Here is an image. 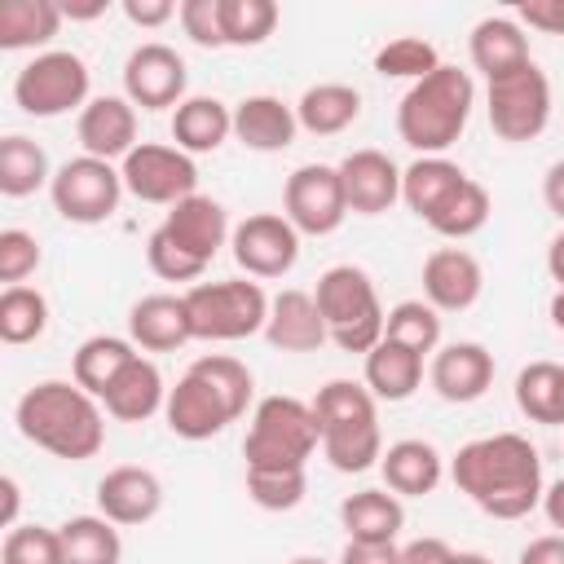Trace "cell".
<instances>
[{"label":"cell","mask_w":564,"mask_h":564,"mask_svg":"<svg viewBox=\"0 0 564 564\" xmlns=\"http://www.w3.org/2000/svg\"><path fill=\"white\" fill-rule=\"evenodd\" d=\"M40 185H53L44 145H35V141L22 137V132L4 137V141H0V194H4V198H26V194H35Z\"/></svg>","instance_id":"37"},{"label":"cell","mask_w":564,"mask_h":564,"mask_svg":"<svg viewBox=\"0 0 564 564\" xmlns=\"http://www.w3.org/2000/svg\"><path fill=\"white\" fill-rule=\"evenodd\" d=\"M516 13L524 26H533L542 35H564V0H524Z\"/></svg>","instance_id":"48"},{"label":"cell","mask_w":564,"mask_h":564,"mask_svg":"<svg viewBox=\"0 0 564 564\" xmlns=\"http://www.w3.org/2000/svg\"><path fill=\"white\" fill-rule=\"evenodd\" d=\"M229 251L247 278H282L300 260V229L278 212H256L234 225Z\"/></svg>","instance_id":"14"},{"label":"cell","mask_w":564,"mask_h":564,"mask_svg":"<svg viewBox=\"0 0 564 564\" xmlns=\"http://www.w3.org/2000/svg\"><path fill=\"white\" fill-rule=\"evenodd\" d=\"M57 538H62V564H119L123 560L119 529L106 516H70L66 524H57Z\"/></svg>","instance_id":"35"},{"label":"cell","mask_w":564,"mask_h":564,"mask_svg":"<svg viewBox=\"0 0 564 564\" xmlns=\"http://www.w3.org/2000/svg\"><path fill=\"white\" fill-rule=\"evenodd\" d=\"M18 507H22V489L13 476H0V524L18 529Z\"/></svg>","instance_id":"54"},{"label":"cell","mask_w":564,"mask_h":564,"mask_svg":"<svg viewBox=\"0 0 564 564\" xmlns=\"http://www.w3.org/2000/svg\"><path fill=\"white\" fill-rule=\"evenodd\" d=\"M101 405H106V414L119 419V423H145L150 414H159V410L167 405V388H163L159 366L137 352V357L119 370V379L101 392Z\"/></svg>","instance_id":"25"},{"label":"cell","mask_w":564,"mask_h":564,"mask_svg":"<svg viewBox=\"0 0 564 564\" xmlns=\"http://www.w3.org/2000/svg\"><path fill=\"white\" fill-rule=\"evenodd\" d=\"M423 383V357L405 344L379 339L366 352V388L375 401H405Z\"/></svg>","instance_id":"30"},{"label":"cell","mask_w":564,"mask_h":564,"mask_svg":"<svg viewBox=\"0 0 564 564\" xmlns=\"http://www.w3.org/2000/svg\"><path fill=\"white\" fill-rule=\"evenodd\" d=\"M379 471H383V480H388V489L397 498H423V494H432L441 485L445 458H441V449L432 441L405 436V441H397V445L383 449Z\"/></svg>","instance_id":"26"},{"label":"cell","mask_w":564,"mask_h":564,"mask_svg":"<svg viewBox=\"0 0 564 564\" xmlns=\"http://www.w3.org/2000/svg\"><path fill=\"white\" fill-rule=\"evenodd\" d=\"M234 132V110L220 97H185L172 110V141L185 154H212Z\"/></svg>","instance_id":"28"},{"label":"cell","mask_w":564,"mask_h":564,"mask_svg":"<svg viewBox=\"0 0 564 564\" xmlns=\"http://www.w3.org/2000/svg\"><path fill=\"white\" fill-rule=\"evenodd\" d=\"M480 291H485V269L471 251L441 247L423 260V295L436 313H463L480 300Z\"/></svg>","instance_id":"17"},{"label":"cell","mask_w":564,"mask_h":564,"mask_svg":"<svg viewBox=\"0 0 564 564\" xmlns=\"http://www.w3.org/2000/svg\"><path fill=\"white\" fill-rule=\"evenodd\" d=\"M53 207L62 220L70 225H101L119 212V198H123V176L106 163V159H93V154H79V159H66L57 172H53Z\"/></svg>","instance_id":"11"},{"label":"cell","mask_w":564,"mask_h":564,"mask_svg":"<svg viewBox=\"0 0 564 564\" xmlns=\"http://www.w3.org/2000/svg\"><path fill=\"white\" fill-rule=\"evenodd\" d=\"M40 269V242L26 229H0V282L22 286Z\"/></svg>","instance_id":"46"},{"label":"cell","mask_w":564,"mask_h":564,"mask_svg":"<svg viewBox=\"0 0 564 564\" xmlns=\"http://www.w3.org/2000/svg\"><path fill=\"white\" fill-rule=\"evenodd\" d=\"M282 216L300 229V234H335L348 216V198H344V185H339V167H326V163H304L286 176V189H282Z\"/></svg>","instance_id":"13"},{"label":"cell","mask_w":564,"mask_h":564,"mask_svg":"<svg viewBox=\"0 0 564 564\" xmlns=\"http://www.w3.org/2000/svg\"><path fill=\"white\" fill-rule=\"evenodd\" d=\"M13 101L22 115H35V119H57L66 110H84L88 106V62L70 48L35 53L13 75Z\"/></svg>","instance_id":"9"},{"label":"cell","mask_w":564,"mask_h":564,"mask_svg":"<svg viewBox=\"0 0 564 564\" xmlns=\"http://www.w3.org/2000/svg\"><path fill=\"white\" fill-rule=\"evenodd\" d=\"M494 383V352L476 339H458V344H445L436 348L432 357V388L454 401V405H467V401H480Z\"/></svg>","instance_id":"19"},{"label":"cell","mask_w":564,"mask_h":564,"mask_svg":"<svg viewBox=\"0 0 564 564\" xmlns=\"http://www.w3.org/2000/svg\"><path fill=\"white\" fill-rule=\"evenodd\" d=\"M339 185L352 216H383L401 198V167L383 150H352L339 163Z\"/></svg>","instance_id":"16"},{"label":"cell","mask_w":564,"mask_h":564,"mask_svg":"<svg viewBox=\"0 0 564 564\" xmlns=\"http://www.w3.org/2000/svg\"><path fill=\"white\" fill-rule=\"evenodd\" d=\"M383 339L405 344V348H414L419 357H423V352H436V344H441V313H436L427 300H401V304H392L388 317H383Z\"/></svg>","instance_id":"40"},{"label":"cell","mask_w":564,"mask_h":564,"mask_svg":"<svg viewBox=\"0 0 564 564\" xmlns=\"http://www.w3.org/2000/svg\"><path fill=\"white\" fill-rule=\"evenodd\" d=\"M449 476L494 520H524L533 507H542V458L520 432L467 441L449 458Z\"/></svg>","instance_id":"1"},{"label":"cell","mask_w":564,"mask_h":564,"mask_svg":"<svg viewBox=\"0 0 564 564\" xmlns=\"http://www.w3.org/2000/svg\"><path fill=\"white\" fill-rule=\"evenodd\" d=\"M339 524L348 529V542H397L405 529V507L388 489H357L339 502Z\"/></svg>","instance_id":"27"},{"label":"cell","mask_w":564,"mask_h":564,"mask_svg":"<svg viewBox=\"0 0 564 564\" xmlns=\"http://www.w3.org/2000/svg\"><path fill=\"white\" fill-rule=\"evenodd\" d=\"M313 414L322 427V454L335 471H366L383 458L379 410L366 383L330 379L313 397Z\"/></svg>","instance_id":"5"},{"label":"cell","mask_w":564,"mask_h":564,"mask_svg":"<svg viewBox=\"0 0 564 564\" xmlns=\"http://www.w3.org/2000/svg\"><path fill=\"white\" fill-rule=\"evenodd\" d=\"M449 564H494L489 555H480V551H454L449 555Z\"/></svg>","instance_id":"59"},{"label":"cell","mask_w":564,"mask_h":564,"mask_svg":"<svg viewBox=\"0 0 564 564\" xmlns=\"http://www.w3.org/2000/svg\"><path fill=\"white\" fill-rule=\"evenodd\" d=\"M361 115V93L352 84H313L295 101V119L313 137H335Z\"/></svg>","instance_id":"32"},{"label":"cell","mask_w":564,"mask_h":564,"mask_svg":"<svg viewBox=\"0 0 564 564\" xmlns=\"http://www.w3.org/2000/svg\"><path fill=\"white\" fill-rule=\"evenodd\" d=\"M181 26L198 48H229L225 44V22H220V0H181Z\"/></svg>","instance_id":"47"},{"label":"cell","mask_w":564,"mask_h":564,"mask_svg":"<svg viewBox=\"0 0 564 564\" xmlns=\"http://www.w3.org/2000/svg\"><path fill=\"white\" fill-rule=\"evenodd\" d=\"M264 339L282 352H313L322 348L330 335H326V322H322V308L308 291H295L286 286L282 295L269 300V322H264Z\"/></svg>","instance_id":"22"},{"label":"cell","mask_w":564,"mask_h":564,"mask_svg":"<svg viewBox=\"0 0 564 564\" xmlns=\"http://www.w3.org/2000/svg\"><path fill=\"white\" fill-rule=\"evenodd\" d=\"M339 564H401L397 542H344Z\"/></svg>","instance_id":"50"},{"label":"cell","mask_w":564,"mask_h":564,"mask_svg":"<svg viewBox=\"0 0 564 564\" xmlns=\"http://www.w3.org/2000/svg\"><path fill=\"white\" fill-rule=\"evenodd\" d=\"M62 4L57 0H4L0 4V48H40L57 35Z\"/></svg>","instance_id":"33"},{"label":"cell","mask_w":564,"mask_h":564,"mask_svg":"<svg viewBox=\"0 0 564 564\" xmlns=\"http://www.w3.org/2000/svg\"><path fill=\"white\" fill-rule=\"evenodd\" d=\"M13 423L31 445H40V449H48L53 458H66V463L93 458L106 441L101 405L75 379H44V383L26 388L18 397Z\"/></svg>","instance_id":"3"},{"label":"cell","mask_w":564,"mask_h":564,"mask_svg":"<svg viewBox=\"0 0 564 564\" xmlns=\"http://www.w3.org/2000/svg\"><path fill=\"white\" fill-rule=\"evenodd\" d=\"M300 132V119H295V106H286L282 97L273 93H256V97H242L234 106V137L247 145V150H260V154H273V150H286Z\"/></svg>","instance_id":"23"},{"label":"cell","mask_w":564,"mask_h":564,"mask_svg":"<svg viewBox=\"0 0 564 564\" xmlns=\"http://www.w3.org/2000/svg\"><path fill=\"white\" fill-rule=\"evenodd\" d=\"M0 564H62V538L44 524H18L0 542Z\"/></svg>","instance_id":"44"},{"label":"cell","mask_w":564,"mask_h":564,"mask_svg":"<svg viewBox=\"0 0 564 564\" xmlns=\"http://www.w3.org/2000/svg\"><path fill=\"white\" fill-rule=\"evenodd\" d=\"M542 198H546V207L564 220V159H555V163L546 167V176H542Z\"/></svg>","instance_id":"53"},{"label":"cell","mask_w":564,"mask_h":564,"mask_svg":"<svg viewBox=\"0 0 564 564\" xmlns=\"http://www.w3.org/2000/svg\"><path fill=\"white\" fill-rule=\"evenodd\" d=\"M546 269H551V278L564 286V234L551 238V247H546Z\"/></svg>","instance_id":"57"},{"label":"cell","mask_w":564,"mask_h":564,"mask_svg":"<svg viewBox=\"0 0 564 564\" xmlns=\"http://www.w3.org/2000/svg\"><path fill=\"white\" fill-rule=\"evenodd\" d=\"M485 220H489V189L480 181H471V176L427 216V225L441 238H471V234L485 229Z\"/></svg>","instance_id":"38"},{"label":"cell","mask_w":564,"mask_h":564,"mask_svg":"<svg viewBox=\"0 0 564 564\" xmlns=\"http://www.w3.org/2000/svg\"><path fill=\"white\" fill-rule=\"evenodd\" d=\"M463 181H467V172H463L458 163H449L445 154H423V159H414V163L401 172V198H405V207L427 225V216H432Z\"/></svg>","instance_id":"31"},{"label":"cell","mask_w":564,"mask_h":564,"mask_svg":"<svg viewBox=\"0 0 564 564\" xmlns=\"http://www.w3.org/2000/svg\"><path fill=\"white\" fill-rule=\"evenodd\" d=\"M128 339L145 352H172L194 339L185 295H141L128 313Z\"/></svg>","instance_id":"24"},{"label":"cell","mask_w":564,"mask_h":564,"mask_svg":"<svg viewBox=\"0 0 564 564\" xmlns=\"http://www.w3.org/2000/svg\"><path fill=\"white\" fill-rule=\"evenodd\" d=\"M137 357L132 339H119V335H88L79 348H75V361H70V379L93 392L101 401V392L119 379V370Z\"/></svg>","instance_id":"34"},{"label":"cell","mask_w":564,"mask_h":564,"mask_svg":"<svg viewBox=\"0 0 564 564\" xmlns=\"http://www.w3.org/2000/svg\"><path fill=\"white\" fill-rule=\"evenodd\" d=\"M485 101H489L485 106L489 110V128L502 141H533L551 123V79L542 75L538 62H524V66L489 79Z\"/></svg>","instance_id":"10"},{"label":"cell","mask_w":564,"mask_h":564,"mask_svg":"<svg viewBox=\"0 0 564 564\" xmlns=\"http://www.w3.org/2000/svg\"><path fill=\"white\" fill-rule=\"evenodd\" d=\"M123 189L141 203H159V207H176L181 198L198 194V167L194 154L176 150V145H159V141H141L123 163H119Z\"/></svg>","instance_id":"12"},{"label":"cell","mask_w":564,"mask_h":564,"mask_svg":"<svg viewBox=\"0 0 564 564\" xmlns=\"http://www.w3.org/2000/svg\"><path fill=\"white\" fill-rule=\"evenodd\" d=\"M220 22H225L229 48H256L273 35L278 4L273 0H220Z\"/></svg>","instance_id":"41"},{"label":"cell","mask_w":564,"mask_h":564,"mask_svg":"<svg viewBox=\"0 0 564 564\" xmlns=\"http://www.w3.org/2000/svg\"><path fill=\"white\" fill-rule=\"evenodd\" d=\"M75 137L84 145V154L93 159H128L141 141H137V106L128 97H93L84 110H79V123H75Z\"/></svg>","instance_id":"18"},{"label":"cell","mask_w":564,"mask_h":564,"mask_svg":"<svg viewBox=\"0 0 564 564\" xmlns=\"http://www.w3.org/2000/svg\"><path fill=\"white\" fill-rule=\"evenodd\" d=\"M185 84H189V70H185V57L159 40L150 44H137L123 62V97L141 110H176L185 101Z\"/></svg>","instance_id":"15"},{"label":"cell","mask_w":564,"mask_h":564,"mask_svg":"<svg viewBox=\"0 0 564 564\" xmlns=\"http://www.w3.org/2000/svg\"><path fill=\"white\" fill-rule=\"evenodd\" d=\"M251 392H256V379L238 357L207 352L176 379V388H167L163 419L181 441H212L234 419L247 414Z\"/></svg>","instance_id":"2"},{"label":"cell","mask_w":564,"mask_h":564,"mask_svg":"<svg viewBox=\"0 0 564 564\" xmlns=\"http://www.w3.org/2000/svg\"><path fill=\"white\" fill-rule=\"evenodd\" d=\"M304 489V467H247V494L260 511H295Z\"/></svg>","instance_id":"42"},{"label":"cell","mask_w":564,"mask_h":564,"mask_svg":"<svg viewBox=\"0 0 564 564\" xmlns=\"http://www.w3.org/2000/svg\"><path fill=\"white\" fill-rule=\"evenodd\" d=\"M176 247H185L189 256H198L203 264H212V256L229 242V216H225V207L216 203V198H207V194H189V198H181L176 207H167V220L159 225Z\"/></svg>","instance_id":"21"},{"label":"cell","mask_w":564,"mask_h":564,"mask_svg":"<svg viewBox=\"0 0 564 564\" xmlns=\"http://www.w3.org/2000/svg\"><path fill=\"white\" fill-rule=\"evenodd\" d=\"M176 13H181V9H176L172 0H123V18H128L132 26H145V31L172 22Z\"/></svg>","instance_id":"49"},{"label":"cell","mask_w":564,"mask_h":564,"mask_svg":"<svg viewBox=\"0 0 564 564\" xmlns=\"http://www.w3.org/2000/svg\"><path fill=\"white\" fill-rule=\"evenodd\" d=\"M516 564H564V533H542L533 538Z\"/></svg>","instance_id":"52"},{"label":"cell","mask_w":564,"mask_h":564,"mask_svg":"<svg viewBox=\"0 0 564 564\" xmlns=\"http://www.w3.org/2000/svg\"><path fill=\"white\" fill-rule=\"evenodd\" d=\"M317 308H322V322H326V335L335 348L344 352H370L379 339H383V304H379V291L370 282L366 269L357 264H335L317 278V291H313Z\"/></svg>","instance_id":"6"},{"label":"cell","mask_w":564,"mask_h":564,"mask_svg":"<svg viewBox=\"0 0 564 564\" xmlns=\"http://www.w3.org/2000/svg\"><path fill=\"white\" fill-rule=\"evenodd\" d=\"M163 507V480L150 467H115L97 480V511L110 524H145Z\"/></svg>","instance_id":"20"},{"label":"cell","mask_w":564,"mask_h":564,"mask_svg":"<svg viewBox=\"0 0 564 564\" xmlns=\"http://www.w3.org/2000/svg\"><path fill=\"white\" fill-rule=\"evenodd\" d=\"M441 66V57H436V48L427 44V40H419V35H397V40H388L379 53H375V70L383 75V79H423V75H432Z\"/></svg>","instance_id":"43"},{"label":"cell","mask_w":564,"mask_h":564,"mask_svg":"<svg viewBox=\"0 0 564 564\" xmlns=\"http://www.w3.org/2000/svg\"><path fill=\"white\" fill-rule=\"evenodd\" d=\"M145 260H150V269H154L163 282H194V278H203V269H207L198 256H189L185 247H176L163 229L150 234V242H145Z\"/></svg>","instance_id":"45"},{"label":"cell","mask_w":564,"mask_h":564,"mask_svg":"<svg viewBox=\"0 0 564 564\" xmlns=\"http://www.w3.org/2000/svg\"><path fill=\"white\" fill-rule=\"evenodd\" d=\"M542 511H546L551 529H560V533H564V476H560L555 485H546V489H542Z\"/></svg>","instance_id":"55"},{"label":"cell","mask_w":564,"mask_h":564,"mask_svg":"<svg viewBox=\"0 0 564 564\" xmlns=\"http://www.w3.org/2000/svg\"><path fill=\"white\" fill-rule=\"evenodd\" d=\"M291 564H326V560H317V555H295Z\"/></svg>","instance_id":"60"},{"label":"cell","mask_w":564,"mask_h":564,"mask_svg":"<svg viewBox=\"0 0 564 564\" xmlns=\"http://www.w3.org/2000/svg\"><path fill=\"white\" fill-rule=\"evenodd\" d=\"M516 405L533 423H564V366L555 361H529L516 375Z\"/></svg>","instance_id":"36"},{"label":"cell","mask_w":564,"mask_h":564,"mask_svg":"<svg viewBox=\"0 0 564 564\" xmlns=\"http://www.w3.org/2000/svg\"><path fill=\"white\" fill-rule=\"evenodd\" d=\"M106 13V0H66L62 4V18H70V22H93V18H101Z\"/></svg>","instance_id":"56"},{"label":"cell","mask_w":564,"mask_h":564,"mask_svg":"<svg viewBox=\"0 0 564 564\" xmlns=\"http://www.w3.org/2000/svg\"><path fill=\"white\" fill-rule=\"evenodd\" d=\"M185 308H189L194 339H212V344L251 339L269 322V295L260 291V282H247V278L194 282L185 291Z\"/></svg>","instance_id":"8"},{"label":"cell","mask_w":564,"mask_h":564,"mask_svg":"<svg viewBox=\"0 0 564 564\" xmlns=\"http://www.w3.org/2000/svg\"><path fill=\"white\" fill-rule=\"evenodd\" d=\"M48 326V300L35 286H4L0 291V339L4 344H35Z\"/></svg>","instance_id":"39"},{"label":"cell","mask_w":564,"mask_h":564,"mask_svg":"<svg viewBox=\"0 0 564 564\" xmlns=\"http://www.w3.org/2000/svg\"><path fill=\"white\" fill-rule=\"evenodd\" d=\"M317 445H322V427H317L313 401L264 397L251 414L242 458L247 467H304Z\"/></svg>","instance_id":"7"},{"label":"cell","mask_w":564,"mask_h":564,"mask_svg":"<svg viewBox=\"0 0 564 564\" xmlns=\"http://www.w3.org/2000/svg\"><path fill=\"white\" fill-rule=\"evenodd\" d=\"M467 48H471V66H476L485 79H498V75H507V70L533 62V57H529V35H524L520 22H511V18H480V22L471 26Z\"/></svg>","instance_id":"29"},{"label":"cell","mask_w":564,"mask_h":564,"mask_svg":"<svg viewBox=\"0 0 564 564\" xmlns=\"http://www.w3.org/2000/svg\"><path fill=\"white\" fill-rule=\"evenodd\" d=\"M551 322H555V330H564V286L551 295Z\"/></svg>","instance_id":"58"},{"label":"cell","mask_w":564,"mask_h":564,"mask_svg":"<svg viewBox=\"0 0 564 564\" xmlns=\"http://www.w3.org/2000/svg\"><path fill=\"white\" fill-rule=\"evenodd\" d=\"M449 542L445 538H414L410 546H401V564H449Z\"/></svg>","instance_id":"51"},{"label":"cell","mask_w":564,"mask_h":564,"mask_svg":"<svg viewBox=\"0 0 564 564\" xmlns=\"http://www.w3.org/2000/svg\"><path fill=\"white\" fill-rule=\"evenodd\" d=\"M471 106H476L471 75L441 62L432 75L410 84L405 97L397 101V137L410 150H419V159L423 154H445L463 137Z\"/></svg>","instance_id":"4"}]
</instances>
